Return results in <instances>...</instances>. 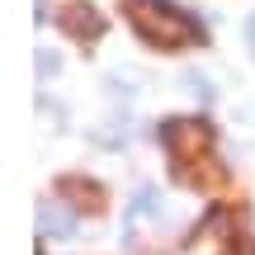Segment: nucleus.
Here are the masks:
<instances>
[{
  "mask_svg": "<svg viewBox=\"0 0 255 255\" xmlns=\"http://www.w3.org/2000/svg\"><path fill=\"white\" fill-rule=\"evenodd\" d=\"M62 24H66V28H76L81 38H95V33H100V14H95L90 5H71V9L62 14Z\"/></svg>",
  "mask_w": 255,
  "mask_h": 255,
  "instance_id": "3",
  "label": "nucleus"
},
{
  "mask_svg": "<svg viewBox=\"0 0 255 255\" xmlns=\"http://www.w3.org/2000/svg\"><path fill=\"white\" fill-rule=\"evenodd\" d=\"M246 43H251V52H255V14L246 19Z\"/></svg>",
  "mask_w": 255,
  "mask_h": 255,
  "instance_id": "7",
  "label": "nucleus"
},
{
  "mask_svg": "<svg viewBox=\"0 0 255 255\" xmlns=\"http://www.w3.org/2000/svg\"><path fill=\"white\" fill-rule=\"evenodd\" d=\"M38 222H43L47 237H71V232H76V218H71V213H57L52 203H43V208H38Z\"/></svg>",
  "mask_w": 255,
  "mask_h": 255,
  "instance_id": "4",
  "label": "nucleus"
},
{
  "mask_svg": "<svg viewBox=\"0 0 255 255\" xmlns=\"http://www.w3.org/2000/svg\"><path fill=\"white\" fill-rule=\"evenodd\" d=\"M33 62H38V76H43V81H52V76L62 71V57H57L52 47H38V57H33Z\"/></svg>",
  "mask_w": 255,
  "mask_h": 255,
  "instance_id": "5",
  "label": "nucleus"
},
{
  "mask_svg": "<svg viewBox=\"0 0 255 255\" xmlns=\"http://www.w3.org/2000/svg\"><path fill=\"white\" fill-rule=\"evenodd\" d=\"M128 19L161 47L199 43V24H194L189 14H180L175 5H165V0H132V5H128Z\"/></svg>",
  "mask_w": 255,
  "mask_h": 255,
  "instance_id": "1",
  "label": "nucleus"
},
{
  "mask_svg": "<svg viewBox=\"0 0 255 255\" xmlns=\"http://www.w3.org/2000/svg\"><path fill=\"white\" fill-rule=\"evenodd\" d=\"M156 208H161V194H156L151 184H146V189H137V194H132V218H137V213H156Z\"/></svg>",
  "mask_w": 255,
  "mask_h": 255,
  "instance_id": "6",
  "label": "nucleus"
},
{
  "mask_svg": "<svg viewBox=\"0 0 255 255\" xmlns=\"http://www.w3.org/2000/svg\"><path fill=\"white\" fill-rule=\"evenodd\" d=\"M165 137H170V146H180V156H199L203 146H208V128L199 119H180L165 128Z\"/></svg>",
  "mask_w": 255,
  "mask_h": 255,
  "instance_id": "2",
  "label": "nucleus"
}]
</instances>
